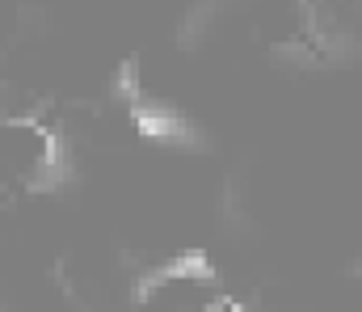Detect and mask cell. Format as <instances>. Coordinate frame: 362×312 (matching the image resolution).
<instances>
[{
  "mask_svg": "<svg viewBox=\"0 0 362 312\" xmlns=\"http://www.w3.org/2000/svg\"><path fill=\"white\" fill-rule=\"evenodd\" d=\"M135 127H139V135H152V139H177V144H194L198 135L181 122L173 110H165V105H148L135 98Z\"/></svg>",
  "mask_w": 362,
  "mask_h": 312,
  "instance_id": "obj_1",
  "label": "cell"
},
{
  "mask_svg": "<svg viewBox=\"0 0 362 312\" xmlns=\"http://www.w3.org/2000/svg\"><path fill=\"white\" fill-rule=\"evenodd\" d=\"M165 279H215V270L206 266V258H202V253H177L173 262L156 266V270L139 283V296H135V300L144 304V300L152 296V287H156V283H165Z\"/></svg>",
  "mask_w": 362,
  "mask_h": 312,
  "instance_id": "obj_2",
  "label": "cell"
}]
</instances>
